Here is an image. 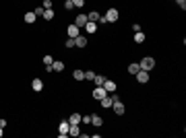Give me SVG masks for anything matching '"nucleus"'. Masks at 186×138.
Instances as JSON below:
<instances>
[{
	"mask_svg": "<svg viewBox=\"0 0 186 138\" xmlns=\"http://www.w3.org/2000/svg\"><path fill=\"white\" fill-rule=\"evenodd\" d=\"M139 66H141V70H147V72H151V70L155 68V58H151V56H145V58L139 62Z\"/></svg>",
	"mask_w": 186,
	"mask_h": 138,
	"instance_id": "1",
	"label": "nucleus"
},
{
	"mask_svg": "<svg viewBox=\"0 0 186 138\" xmlns=\"http://www.w3.org/2000/svg\"><path fill=\"white\" fill-rule=\"evenodd\" d=\"M112 109H114V114L116 115H124V111H126V105L120 101V99H114V103H112Z\"/></svg>",
	"mask_w": 186,
	"mask_h": 138,
	"instance_id": "2",
	"label": "nucleus"
},
{
	"mask_svg": "<svg viewBox=\"0 0 186 138\" xmlns=\"http://www.w3.org/2000/svg\"><path fill=\"white\" fill-rule=\"evenodd\" d=\"M103 17H106V21H108V23H116L120 15H118V10H116V8H110V10H108V13H106Z\"/></svg>",
	"mask_w": 186,
	"mask_h": 138,
	"instance_id": "3",
	"label": "nucleus"
},
{
	"mask_svg": "<svg viewBox=\"0 0 186 138\" xmlns=\"http://www.w3.org/2000/svg\"><path fill=\"white\" fill-rule=\"evenodd\" d=\"M106 95H108V91L103 89V87H95V89H93V99H97V101H101Z\"/></svg>",
	"mask_w": 186,
	"mask_h": 138,
	"instance_id": "4",
	"label": "nucleus"
},
{
	"mask_svg": "<svg viewBox=\"0 0 186 138\" xmlns=\"http://www.w3.org/2000/svg\"><path fill=\"white\" fill-rule=\"evenodd\" d=\"M66 35H68V37H73V39H74V37H77V35H81V29H79V27H77V25H68V27H66Z\"/></svg>",
	"mask_w": 186,
	"mask_h": 138,
	"instance_id": "5",
	"label": "nucleus"
},
{
	"mask_svg": "<svg viewBox=\"0 0 186 138\" xmlns=\"http://www.w3.org/2000/svg\"><path fill=\"white\" fill-rule=\"evenodd\" d=\"M134 76H137V80H139V83H141V84L149 83V72H147V70H139V72L134 74Z\"/></svg>",
	"mask_w": 186,
	"mask_h": 138,
	"instance_id": "6",
	"label": "nucleus"
},
{
	"mask_svg": "<svg viewBox=\"0 0 186 138\" xmlns=\"http://www.w3.org/2000/svg\"><path fill=\"white\" fill-rule=\"evenodd\" d=\"M87 15H77V17H74V25H77V27H79V29H83V27H85V25H87Z\"/></svg>",
	"mask_w": 186,
	"mask_h": 138,
	"instance_id": "7",
	"label": "nucleus"
},
{
	"mask_svg": "<svg viewBox=\"0 0 186 138\" xmlns=\"http://www.w3.org/2000/svg\"><path fill=\"white\" fill-rule=\"evenodd\" d=\"M101 87L108 91V95H110V93H116V83H114V80H108V79H106V83H103Z\"/></svg>",
	"mask_w": 186,
	"mask_h": 138,
	"instance_id": "8",
	"label": "nucleus"
},
{
	"mask_svg": "<svg viewBox=\"0 0 186 138\" xmlns=\"http://www.w3.org/2000/svg\"><path fill=\"white\" fill-rule=\"evenodd\" d=\"M99 103H101V107H103V109H110V107H112V103H114V97L106 95V97H103L101 101H99Z\"/></svg>",
	"mask_w": 186,
	"mask_h": 138,
	"instance_id": "9",
	"label": "nucleus"
},
{
	"mask_svg": "<svg viewBox=\"0 0 186 138\" xmlns=\"http://www.w3.org/2000/svg\"><path fill=\"white\" fill-rule=\"evenodd\" d=\"M68 128H70V124H68V122H60V126H58V134H60V136H66V134H68Z\"/></svg>",
	"mask_w": 186,
	"mask_h": 138,
	"instance_id": "10",
	"label": "nucleus"
},
{
	"mask_svg": "<svg viewBox=\"0 0 186 138\" xmlns=\"http://www.w3.org/2000/svg\"><path fill=\"white\" fill-rule=\"evenodd\" d=\"M68 134L70 136H81V126H79V124H70Z\"/></svg>",
	"mask_w": 186,
	"mask_h": 138,
	"instance_id": "11",
	"label": "nucleus"
},
{
	"mask_svg": "<svg viewBox=\"0 0 186 138\" xmlns=\"http://www.w3.org/2000/svg\"><path fill=\"white\" fill-rule=\"evenodd\" d=\"M64 68H66V66H64V62H60V60H54V62H52V70H54V72H62Z\"/></svg>",
	"mask_w": 186,
	"mask_h": 138,
	"instance_id": "12",
	"label": "nucleus"
},
{
	"mask_svg": "<svg viewBox=\"0 0 186 138\" xmlns=\"http://www.w3.org/2000/svg\"><path fill=\"white\" fill-rule=\"evenodd\" d=\"M87 45V39H85L83 35H77L74 37V48H85Z\"/></svg>",
	"mask_w": 186,
	"mask_h": 138,
	"instance_id": "13",
	"label": "nucleus"
},
{
	"mask_svg": "<svg viewBox=\"0 0 186 138\" xmlns=\"http://www.w3.org/2000/svg\"><path fill=\"white\" fill-rule=\"evenodd\" d=\"M85 31H87V33H95V31H97V23L87 21V25H85Z\"/></svg>",
	"mask_w": 186,
	"mask_h": 138,
	"instance_id": "14",
	"label": "nucleus"
},
{
	"mask_svg": "<svg viewBox=\"0 0 186 138\" xmlns=\"http://www.w3.org/2000/svg\"><path fill=\"white\" fill-rule=\"evenodd\" d=\"M31 87H33V91H41V89H44V83H41V79H33Z\"/></svg>",
	"mask_w": 186,
	"mask_h": 138,
	"instance_id": "15",
	"label": "nucleus"
},
{
	"mask_svg": "<svg viewBox=\"0 0 186 138\" xmlns=\"http://www.w3.org/2000/svg\"><path fill=\"white\" fill-rule=\"evenodd\" d=\"M23 19H25V23H35V19H37V17H35V13H25V17H23Z\"/></svg>",
	"mask_w": 186,
	"mask_h": 138,
	"instance_id": "16",
	"label": "nucleus"
},
{
	"mask_svg": "<svg viewBox=\"0 0 186 138\" xmlns=\"http://www.w3.org/2000/svg\"><path fill=\"white\" fill-rule=\"evenodd\" d=\"M41 17H44L46 21H52V19H54V10H52V8H46V10H44V15H41Z\"/></svg>",
	"mask_w": 186,
	"mask_h": 138,
	"instance_id": "17",
	"label": "nucleus"
},
{
	"mask_svg": "<svg viewBox=\"0 0 186 138\" xmlns=\"http://www.w3.org/2000/svg\"><path fill=\"white\" fill-rule=\"evenodd\" d=\"M139 70H141V66H139V64H134V62H132V64L128 66V74H132V76H134V74H137Z\"/></svg>",
	"mask_w": 186,
	"mask_h": 138,
	"instance_id": "18",
	"label": "nucleus"
},
{
	"mask_svg": "<svg viewBox=\"0 0 186 138\" xmlns=\"http://www.w3.org/2000/svg\"><path fill=\"white\" fill-rule=\"evenodd\" d=\"M73 79L74 80H85V72H83V70H74V72H73Z\"/></svg>",
	"mask_w": 186,
	"mask_h": 138,
	"instance_id": "19",
	"label": "nucleus"
},
{
	"mask_svg": "<svg viewBox=\"0 0 186 138\" xmlns=\"http://www.w3.org/2000/svg\"><path fill=\"white\" fill-rule=\"evenodd\" d=\"M143 41H145V33L137 31V33H134V43H143Z\"/></svg>",
	"mask_w": 186,
	"mask_h": 138,
	"instance_id": "20",
	"label": "nucleus"
},
{
	"mask_svg": "<svg viewBox=\"0 0 186 138\" xmlns=\"http://www.w3.org/2000/svg\"><path fill=\"white\" fill-rule=\"evenodd\" d=\"M68 124H81V114H73L68 118Z\"/></svg>",
	"mask_w": 186,
	"mask_h": 138,
	"instance_id": "21",
	"label": "nucleus"
},
{
	"mask_svg": "<svg viewBox=\"0 0 186 138\" xmlns=\"http://www.w3.org/2000/svg\"><path fill=\"white\" fill-rule=\"evenodd\" d=\"M91 124H93V126H97V128H99V126H101V124H103V120L99 118V115H91Z\"/></svg>",
	"mask_w": 186,
	"mask_h": 138,
	"instance_id": "22",
	"label": "nucleus"
},
{
	"mask_svg": "<svg viewBox=\"0 0 186 138\" xmlns=\"http://www.w3.org/2000/svg\"><path fill=\"white\" fill-rule=\"evenodd\" d=\"M93 83L97 84V87H101V84L106 83V76H101V74H99V76H97V74H95V79H93Z\"/></svg>",
	"mask_w": 186,
	"mask_h": 138,
	"instance_id": "23",
	"label": "nucleus"
},
{
	"mask_svg": "<svg viewBox=\"0 0 186 138\" xmlns=\"http://www.w3.org/2000/svg\"><path fill=\"white\" fill-rule=\"evenodd\" d=\"M87 19H89V21H93V23H97L99 13H95V10H93V13H89V15H87Z\"/></svg>",
	"mask_w": 186,
	"mask_h": 138,
	"instance_id": "24",
	"label": "nucleus"
},
{
	"mask_svg": "<svg viewBox=\"0 0 186 138\" xmlns=\"http://www.w3.org/2000/svg\"><path fill=\"white\" fill-rule=\"evenodd\" d=\"M64 8H66V10H73V8H74L73 0H64Z\"/></svg>",
	"mask_w": 186,
	"mask_h": 138,
	"instance_id": "25",
	"label": "nucleus"
},
{
	"mask_svg": "<svg viewBox=\"0 0 186 138\" xmlns=\"http://www.w3.org/2000/svg\"><path fill=\"white\" fill-rule=\"evenodd\" d=\"M52 62H54V58H52V56H44V64H46V66H52Z\"/></svg>",
	"mask_w": 186,
	"mask_h": 138,
	"instance_id": "26",
	"label": "nucleus"
},
{
	"mask_svg": "<svg viewBox=\"0 0 186 138\" xmlns=\"http://www.w3.org/2000/svg\"><path fill=\"white\" fill-rule=\"evenodd\" d=\"M85 79H87V80H93V79H95V72H93V70H87V72H85Z\"/></svg>",
	"mask_w": 186,
	"mask_h": 138,
	"instance_id": "27",
	"label": "nucleus"
},
{
	"mask_svg": "<svg viewBox=\"0 0 186 138\" xmlns=\"http://www.w3.org/2000/svg\"><path fill=\"white\" fill-rule=\"evenodd\" d=\"M44 10H46L44 6H37V8H35L33 13H35V17H41V15H44Z\"/></svg>",
	"mask_w": 186,
	"mask_h": 138,
	"instance_id": "28",
	"label": "nucleus"
},
{
	"mask_svg": "<svg viewBox=\"0 0 186 138\" xmlns=\"http://www.w3.org/2000/svg\"><path fill=\"white\" fill-rule=\"evenodd\" d=\"M73 4H74V8H81L85 4V0H73Z\"/></svg>",
	"mask_w": 186,
	"mask_h": 138,
	"instance_id": "29",
	"label": "nucleus"
},
{
	"mask_svg": "<svg viewBox=\"0 0 186 138\" xmlns=\"http://www.w3.org/2000/svg\"><path fill=\"white\" fill-rule=\"evenodd\" d=\"M66 48H68V49L74 48V39H73V37H68V39H66Z\"/></svg>",
	"mask_w": 186,
	"mask_h": 138,
	"instance_id": "30",
	"label": "nucleus"
},
{
	"mask_svg": "<svg viewBox=\"0 0 186 138\" xmlns=\"http://www.w3.org/2000/svg\"><path fill=\"white\" fill-rule=\"evenodd\" d=\"M81 122L83 124H91V115H81Z\"/></svg>",
	"mask_w": 186,
	"mask_h": 138,
	"instance_id": "31",
	"label": "nucleus"
},
{
	"mask_svg": "<svg viewBox=\"0 0 186 138\" xmlns=\"http://www.w3.org/2000/svg\"><path fill=\"white\" fill-rule=\"evenodd\" d=\"M176 4H178V6H180V8H182V10H184V8H186V0H176Z\"/></svg>",
	"mask_w": 186,
	"mask_h": 138,
	"instance_id": "32",
	"label": "nucleus"
},
{
	"mask_svg": "<svg viewBox=\"0 0 186 138\" xmlns=\"http://www.w3.org/2000/svg\"><path fill=\"white\" fill-rule=\"evenodd\" d=\"M41 6H44V8H52V0H44V4H41Z\"/></svg>",
	"mask_w": 186,
	"mask_h": 138,
	"instance_id": "33",
	"label": "nucleus"
},
{
	"mask_svg": "<svg viewBox=\"0 0 186 138\" xmlns=\"http://www.w3.org/2000/svg\"><path fill=\"white\" fill-rule=\"evenodd\" d=\"M97 23H99V25H106V23H108V21H106V17H101V15H99V19H97Z\"/></svg>",
	"mask_w": 186,
	"mask_h": 138,
	"instance_id": "34",
	"label": "nucleus"
},
{
	"mask_svg": "<svg viewBox=\"0 0 186 138\" xmlns=\"http://www.w3.org/2000/svg\"><path fill=\"white\" fill-rule=\"evenodd\" d=\"M0 128H6V120L4 118H0Z\"/></svg>",
	"mask_w": 186,
	"mask_h": 138,
	"instance_id": "35",
	"label": "nucleus"
},
{
	"mask_svg": "<svg viewBox=\"0 0 186 138\" xmlns=\"http://www.w3.org/2000/svg\"><path fill=\"white\" fill-rule=\"evenodd\" d=\"M2 130H4V128H0V138H2V134H4V132H2Z\"/></svg>",
	"mask_w": 186,
	"mask_h": 138,
	"instance_id": "36",
	"label": "nucleus"
}]
</instances>
